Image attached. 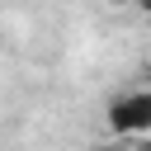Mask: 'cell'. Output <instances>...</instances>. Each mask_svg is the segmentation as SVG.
I'll use <instances>...</instances> for the list:
<instances>
[{
  "label": "cell",
  "mask_w": 151,
  "mask_h": 151,
  "mask_svg": "<svg viewBox=\"0 0 151 151\" xmlns=\"http://www.w3.org/2000/svg\"><path fill=\"white\" fill-rule=\"evenodd\" d=\"M109 127H113V137H132V142H142L146 127H151V94H146V90H127V94H118V99L109 104Z\"/></svg>",
  "instance_id": "obj_1"
},
{
  "label": "cell",
  "mask_w": 151,
  "mask_h": 151,
  "mask_svg": "<svg viewBox=\"0 0 151 151\" xmlns=\"http://www.w3.org/2000/svg\"><path fill=\"white\" fill-rule=\"evenodd\" d=\"M94 151H118V146H94Z\"/></svg>",
  "instance_id": "obj_2"
}]
</instances>
